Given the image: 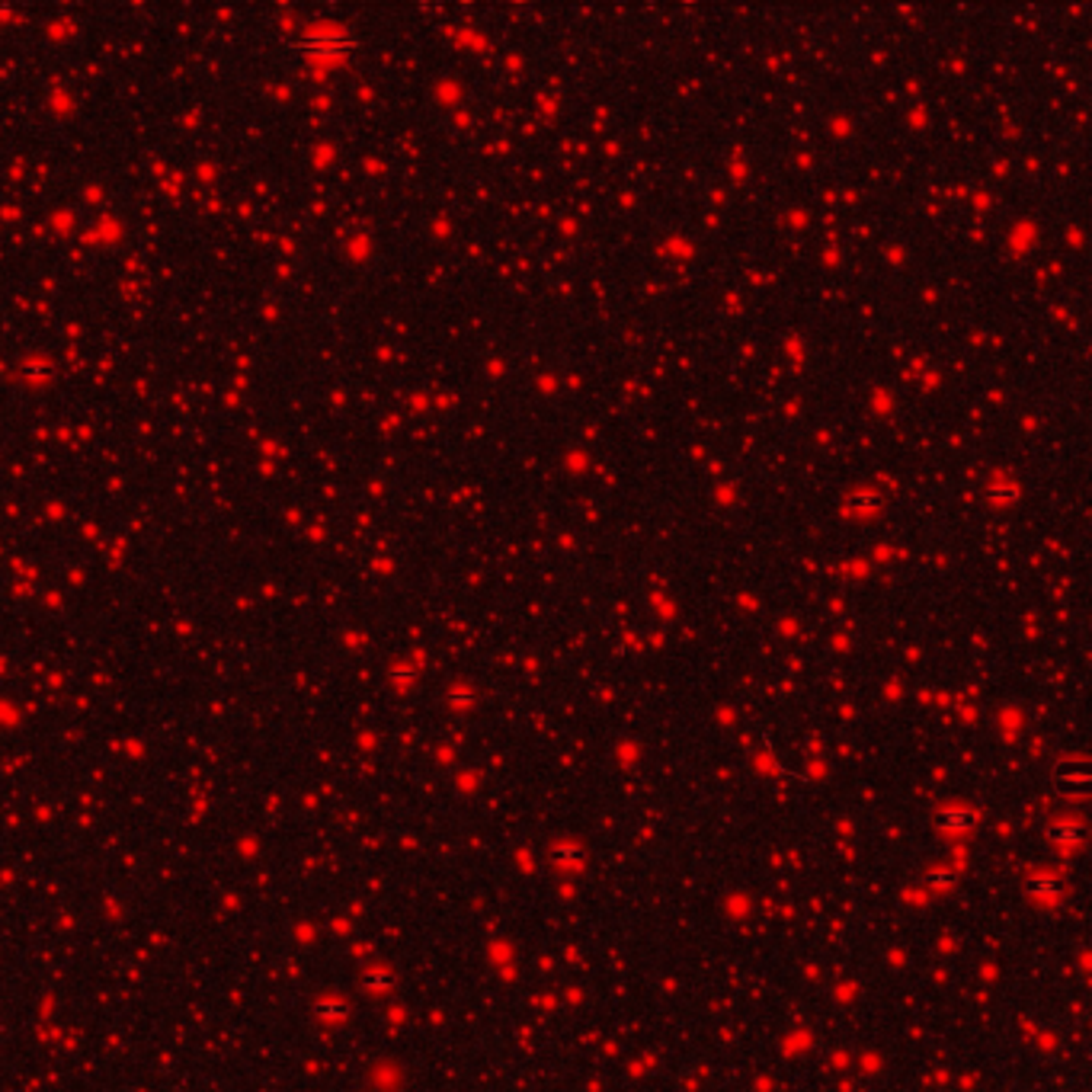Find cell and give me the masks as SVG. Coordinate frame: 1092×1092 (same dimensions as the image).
I'll list each match as a JSON object with an SVG mask.
<instances>
[{"mask_svg":"<svg viewBox=\"0 0 1092 1092\" xmlns=\"http://www.w3.org/2000/svg\"><path fill=\"white\" fill-rule=\"evenodd\" d=\"M548 865H551L555 872L573 875V872H580V868L587 865V849H583L577 840H571V836L555 840L551 846H548Z\"/></svg>","mask_w":1092,"mask_h":1092,"instance_id":"cell-1","label":"cell"},{"mask_svg":"<svg viewBox=\"0 0 1092 1092\" xmlns=\"http://www.w3.org/2000/svg\"><path fill=\"white\" fill-rule=\"evenodd\" d=\"M981 824V810L977 807H942L935 814V830L949 833V836H965L970 830H977Z\"/></svg>","mask_w":1092,"mask_h":1092,"instance_id":"cell-2","label":"cell"},{"mask_svg":"<svg viewBox=\"0 0 1092 1092\" xmlns=\"http://www.w3.org/2000/svg\"><path fill=\"white\" fill-rule=\"evenodd\" d=\"M1086 836H1089V826L1083 824L1079 817H1074V814L1054 817L1048 824V840L1054 842V846H1060V849H1076V846L1086 842Z\"/></svg>","mask_w":1092,"mask_h":1092,"instance_id":"cell-3","label":"cell"},{"mask_svg":"<svg viewBox=\"0 0 1092 1092\" xmlns=\"http://www.w3.org/2000/svg\"><path fill=\"white\" fill-rule=\"evenodd\" d=\"M1054 782H1057V791H1086V785H1089V766H1086V759H1060L1057 763V769H1054Z\"/></svg>","mask_w":1092,"mask_h":1092,"instance_id":"cell-4","label":"cell"},{"mask_svg":"<svg viewBox=\"0 0 1092 1092\" xmlns=\"http://www.w3.org/2000/svg\"><path fill=\"white\" fill-rule=\"evenodd\" d=\"M1064 881L1057 875H1051V872H1041V875H1032L1028 881H1025V894L1032 897L1035 903H1041V907H1051V903H1057L1060 897H1064Z\"/></svg>","mask_w":1092,"mask_h":1092,"instance_id":"cell-5","label":"cell"},{"mask_svg":"<svg viewBox=\"0 0 1092 1092\" xmlns=\"http://www.w3.org/2000/svg\"><path fill=\"white\" fill-rule=\"evenodd\" d=\"M881 506H884V494L875 490V487L852 490V494L846 497V513H852V516H872V513H877Z\"/></svg>","mask_w":1092,"mask_h":1092,"instance_id":"cell-6","label":"cell"},{"mask_svg":"<svg viewBox=\"0 0 1092 1092\" xmlns=\"http://www.w3.org/2000/svg\"><path fill=\"white\" fill-rule=\"evenodd\" d=\"M984 497H986V503H993V506H1012V503H1019L1022 490H1019V484H1016V481L993 478V481L984 487Z\"/></svg>","mask_w":1092,"mask_h":1092,"instance_id":"cell-7","label":"cell"},{"mask_svg":"<svg viewBox=\"0 0 1092 1092\" xmlns=\"http://www.w3.org/2000/svg\"><path fill=\"white\" fill-rule=\"evenodd\" d=\"M958 868H951V865H932L929 872H926V888H932V891H951L955 884H958Z\"/></svg>","mask_w":1092,"mask_h":1092,"instance_id":"cell-8","label":"cell"},{"mask_svg":"<svg viewBox=\"0 0 1092 1092\" xmlns=\"http://www.w3.org/2000/svg\"><path fill=\"white\" fill-rule=\"evenodd\" d=\"M362 986H365L369 993H388V990L394 986V974L385 965H372L365 974H362Z\"/></svg>","mask_w":1092,"mask_h":1092,"instance_id":"cell-9","label":"cell"},{"mask_svg":"<svg viewBox=\"0 0 1092 1092\" xmlns=\"http://www.w3.org/2000/svg\"><path fill=\"white\" fill-rule=\"evenodd\" d=\"M314 1012L323 1022H343L349 1016V1006H346V1000H337V996H323V1000L314 1003Z\"/></svg>","mask_w":1092,"mask_h":1092,"instance_id":"cell-10","label":"cell"},{"mask_svg":"<svg viewBox=\"0 0 1092 1092\" xmlns=\"http://www.w3.org/2000/svg\"><path fill=\"white\" fill-rule=\"evenodd\" d=\"M474 689L468 686V682H452V689H448V705L452 708H458V712H468L471 705H474Z\"/></svg>","mask_w":1092,"mask_h":1092,"instance_id":"cell-11","label":"cell"}]
</instances>
